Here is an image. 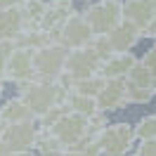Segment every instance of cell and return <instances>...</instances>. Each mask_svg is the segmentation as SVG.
<instances>
[{
    "mask_svg": "<svg viewBox=\"0 0 156 156\" xmlns=\"http://www.w3.org/2000/svg\"><path fill=\"white\" fill-rule=\"evenodd\" d=\"M40 130H43V126L38 123V118H29V121H21V123H12L0 133L7 140L12 156H24L36 149Z\"/></svg>",
    "mask_w": 156,
    "mask_h": 156,
    "instance_id": "obj_4",
    "label": "cell"
},
{
    "mask_svg": "<svg viewBox=\"0 0 156 156\" xmlns=\"http://www.w3.org/2000/svg\"><path fill=\"white\" fill-rule=\"evenodd\" d=\"M83 14H85L92 33H109L116 24L123 21V2L95 0L92 5H88V10H83Z\"/></svg>",
    "mask_w": 156,
    "mask_h": 156,
    "instance_id": "obj_5",
    "label": "cell"
},
{
    "mask_svg": "<svg viewBox=\"0 0 156 156\" xmlns=\"http://www.w3.org/2000/svg\"><path fill=\"white\" fill-rule=\"evenodd\" d=\"M0 156H12L10 144H7V140H5V135H2V133H0Z\"/></svg>",
    "mask_w": 156,
    "mask_h": 156,
    "instance_id": "obj_30",
    "label": "cell"
},
{
    "mask_svg": "<svg viewBox=\"0 0 156 156\" xmlns=\"http://www.w3.org/2000/svg\"><path fill=\"white\" fill-rule=\"evenodd\" d=\"M114 2H123V0H114Z\"/></svg>",
    "mask_w": 156,
    "mask_h": 156,
    "instance_id": "obj_36",
    "label": "cell"
},
{
    "mask_svg": "<svg viewBox=\"0 0 156 156\" xmlns=\"http://www.w3.org/2000/svg\"><path fill=\"white\" fill-rule=\"evenodd\" d=\"M85 2H95V0H85Z\"/></svg>",
    "mask_w": 156,
    "mask_h": 156,
    "instance_id": "obj_37",
    "label": "cell"
},
{
    "mask_svg": "<svg viewBox=\"0 0 156 156\" xmlns=\"http://www.w3.org/2000/svg\"><path fill=\"white\" fill-rule=\"evenodd\" d=\"M107 38H109V43H111L114 52H128V50H133L140 40L144 38V33H142V29L135 26L133 21L123 19L121 24H116V26L107 33Z\"/></svg>",
    "mask_w": 156,
    "mask_h": 156,
    "instance_id": "obj_12",
    "label": "cell"
},
{
    "mask_svg": "<svg viewBox=\"0 0 156 156\" xmlns=\"http://www.w3.org/2000/svg\"><path fill=\"white\" fill-rule=\"evenodd\" d=\"M107 126H109V111L97 109L95 114H90V116H88V133H90V135L97 137V133H99V130H104Z\"/></svg>",
    "mask_w": 156,
    "mask_h": 156,
    "instance_id": "obj_26",
    "label": "cell"
},
{
    "mask_svg": "<svg viewBox=\"0 0 156 156\" xmlns=\"http://www.w3.org/2000/svg\"><path fill=\"white\" fill-rule=\"evenodd\" d=\"M48 43H52V38H50L48 31H43V29H24L14 38V45L24 48V50H38L43 45H48Z\"/></svg>",
    "mask_w": 156,
    "mask_h": 156,
    "instance_id": "obj_19",
    "label": "cell"
},
{
    "mask_svg": "<svg viewBox=\"0 0 156 156\" xmlns=\"http://www.w3.org/2000/svg\"><path fill=\"white\" fill-rule=\"evenodd\" d=\"M137 133L130 123H109L104 130L97 133V144L102 156H126L135 144Z\"/></svg>",
    "mask_w": 156,
    "mask_h": 156,
    "instance_id": "obj_2",
    "label": "cell"
},
{
    "mask_svg": "<svg viewBox=\"0 0 156 156\" xmlns=\"http://www.w3.org/2000/svg\"><path fill=\"white\" fill-rule=\"evenodd\" d=\"M154 92H156V80H154Z\"/></svg>",
    "mask_w": 156,
    "mask_h": 156,
    "instance_id": "obj_35",
    "label": "cell"
},
{
    "mask_svg": "<svg viewBox=\"0 0 156 156\" xmlns=\"http://www.w3.org/2000/svg\"><path fill=\"white\" fill-rule=\"evenodd\" d=\"M97 107L102 111H118V109L128 107V97H126V78H107L104 85L99 90L97 97Z\"/></svg>",
    "mask_w": 156,
    "mask_h": 156,
    "instance_id": "obj_10",
    "label": "cell"
},
{
    "mask_svg": "<svg viewBox=\"0 0 156 156\" xmlns=\"http://www.w3.org/2000/svg\"><path fill=\"white\" fill-rule=\"evenodd\" d=\"M126 156H140V154H126Z\"/></svg>",
    "mask_w": 156,
    "mask_h": 156,
    "instance_id": "obj_34",
    "label": "cell"
},
{
    "mask_svg": "<svg viewBox=\"0 0 156 156\" xmlns=\"http://www.w3.org/2000/svg\"><path fill=\"white\" fill-rule=\"evenodd\" d=\"M64 107L69 111H76L80 116H90V114H95L97 111V99L90 97V95H80L76 90H69L66 92V99H64Z\"/></svg>",
    "mask_w": 156,
    "mask_h": 156,
    "instance_id": "obj_18",
    "label": "cell"
},
{
    "mask_svg": "<svg viewBox=\"0 0 156 156\" xmlns=\"http://www.w3.org/2000/svg\"><path fill=\"white\" fill-rule=\"evenodd\" d=\"M88 45L95 50V52H97V57H99V59L109 57V55L114 52V48H111V43H109V38H107V33H95V36L90 38Z\"/></svg>",
    "mask_w": 156,
    "mask_h": 156,
    "instance_id": "obj_24",
    "label": "cell"
},
{
    "mask_svg": "<svg viewBox=\"0 0 156 156\" xmlns=\"http://www.w3.org/2000/svg\"><path fill=\"white\" fill-rule=\"evenodd\" d=\"M14 40H5L0 38V76H2V71H5V64H7V59H10V55L14 52Z\"/></svg>",
    "mask_w": 156,
    "mask_h": 156,
    "instance_id": "obj_27",
    "label": "cell"
},
{
    "mask_svg": "<svg viewBox=\"0 0 156 156\" xmlns=\"http://www.w3.org/2000/svg\"><path fill=\"white\" fill-rule=\"evenodd\" d=\"M66 92L69 88L59 85L57 80H45V78H38V76H33L31 80L19 85V97L26 102V107L33 111L36 118L55 104H64Z\"/></svg>",
    "mask_w": 156,
    "mask_h": 156,
    "instance_id": "obj_1",
    "label": "cell"
},
{
    "mask_svg": "<svg viewBox=\"0 0 156 156\" xmlns=\"http://www.w3.org/2000/svg\"><path fill=\"white\" fill-rule=\"evenodd\" d=\"M142 64H144V66L151 71V76L156 78V45H151V48L144 52V57H142Z\"/></svg>",
    "mask_w": 156,
    "mask_h": 156,
    "instance_id": "obj_29",
    "label": "cell"
},
{
    "mask_svg": "<svg viewBox=\"0 0 156 156\" xmlns=\"http://www.w3.org/2000/svg\"><path fill=\"white\" fill-rule=\"evenodd\" d=\"M104 80H107V78H102L99 73H95V76H88V78H80V80H76L71 90H76V92H80V95L97 97L99 90H102V85H104Z\"/></svg>",
    "mask_w": 156,
    "mask_h": 156,
    "instance_id": "obj_22",
    "label": "cell"
},
{
    "mask_svg": "<svg viewBox=\"0 0 156 156\" xmlns=\"http://www.w3.org/2000/svg\"><path fill=\"white\" fill-rule=\"evenodd\" d=\"M123 19L133 21L144 33L156 19V0H123Z\"/></svg>",
    "mask_w": 156,
    "mask_h": 156,
    "instance_id": "obj_14",
    "label": "cell"
},
{
    "mask_svg": "<svg viewBox=\"0 0 156 156\" xmlns=\"http://www.w3.org/2000/svg\"><path fill=\"white\" fill-rule=\"evenodd\" d=\"M92 36H95V33H92V29H90L85 14L76 10L66 21H64V26L52 36V40H55V43H62V45H66L69 50H73V48H83V45H88Z\"/></svg>",
    "mask_w": 156,
    "mask_h": 156,
    "instance_id": "obj_6",
    "label": "cell"
},
{
    "mask_svg": "<svg viewBox=\"0 0 156 156\" xmlns=\"http://www.w3.org/2000/svg\"><path fill=\"white\" fill-rule=\"evenodd\" d=\"M135 64H137V57L130 50L128 52H111L109 57H104L99 62L97 73L102 78H126Z\"/></svg>",
    "mask_w": 156,
    "mask_h": 156,
    "instance_id": "obj_13",
    "label": "cell"
},
{
    "mask_svg": "<svg viewBox=\"0 0 156 156\" xmlns=\"http://www.w3.org/2000/svg\"><path fill=\"white\" fill-rule=\"evenodd\" d=\"M24 0H0V10H7V7H14V5H21Z\"/></svg>",
    "mask_w": 156,
    "mask_h": 156,
    "instance_id": "obj_31",
    "label": "cell"
},
{
    "mask_svg": "<svg viewBox=\"0 0 156 156\" xmlns=\"http://www.w3.org/2000/svg\"><path fill=\"white\" fill-rule=\"evenodd\" d=\"M69 57V48L62 43H48L43 48L33 50V69H36V76L45 78V80H57L64 71Z\"/></svg>",
    "mask_w": 156,
    "mask_h": 156,
    "instance_id": "obj_3",
    "label": "cell"
},
{
    "mask_svg": "<svg viewBox=\"0 0 156 156\" xmlns=\"http://www.w3.org/2000/svg\"><path fill=\"white\" fill-rule=\"evenodd\" d=\"M48 130L52 135H57L66 147L90 135L88 133V116H80L76 111H66V114L59 118L52 128H48Z\"/></svg>",
    "mask_w": 156,
    "mask_h": 156,
    "instance_id": "obj_9",
    "label": "cell"
},
{
    "mask_svg": "<svg viewBox=\"0 0 156 156\" xmlns=\"http://www.w3.org/2000/svg\"><path fill=\"white\" fill-rule=\"evenodd\" d=\"M36 76V69H33V50H24V48H14V52L10 55L7 64H5V71H2V78L7 83H14V85H21Z\"/></svg>",
    "mask_w": 156,
    "mask_h": 156,
    "instance_id": "obj_8",
    "label": "cell"
},
{
    "mask_svg": "<svg viewBox=\"0 0 156 156\" xmlns=\"http://www.w3.org/2000/svg\"><path fill=\"white\" fill-rule=\"evenodd\" d=\"M24 156H26V154H24Z\"/></svg>",
    "mask_w": 156,
    "mask_h": 156,
    "instance_id": "obj_38",
    "label": "cell"
},
{
    "mask_svg": "<svg viewBox=\"0 0 156 156\" xmlns=\"http://www.w3.org/2000/svg\"><path fill=\"white\" fill-rule=\"evenodd\" d=\"M26 156H40V154H26Z\"/></svg>",
    "mask_w": 156,
    "mask_h": 156,
    "instance_id": "obj_33",
    "label": "cell"
},
{
    "mask_svg": "<svg viewBox=\"0 0 156 156\" xmlns=\"http://www.w3.org/2000/svg\"><path fill=\"white\" fill-rule=\"evenodd\" d=\"M24 31V14H21V5L0 10V38L14 40Z\"/></svg>",
    "mask_w": 156,
    "mask_h": 156,
    "instance_id": "obj_16",
    "label": "cell"
},
{
    "mask_svg": "<svg viewBox=\"0 0 156 156\" xmlns=\"http://www.w3.org/2000/svg\"><path fill=\"white\" fill-rule=\"evenodd\" d=\"M29 118H36L33 111L26 107V102L17 95L14 99H7L0 104V130H5L12 123H21V121H29Z\"/></svg>",
    "mask_w": 156,
    "mask_h": 156,
    "instance_id": "obj_15",
    "label": "cell"
},
{
    "mask_svg": "<svg viewBox=\"0 0 156 156\" xmlns=\"http://www.w3.org/2000/svg\"><path fill=\"white\" fill-rule=\"evenodd\" d=\"M73 12H76L73 0H50L48 7H45V14H43V21H40V29L48 31L50 38H52Z\"/></svg>",
    "mask_w": 156,
    "mask_h": 156,
    "instance_id": "obj_11",
    "label": "cell"
},
{
    "mask_svg": "<svg viewBox=\"0 0 156 156\" xmlns=\"http://www.w3.org/2000/svg\"><path fill=\"white\" fill-rule=\"evenodd\" d=\"M66 156H102L99 144H97V137L88 135V137H83V140H78V142H73V144H69Z\"/></svg>",
    "mask_w": 156,
    "mask_h": 156,
    "instance_id": "obj_21",
    "label": "cell"
},
{
    "mask_svg": "<svg viewBox=\"0 0 156 156\" xmlns=\"http://www.w3.org/2000/svg\"><path fill=\"white\" fill-rule=\"evenodd\" d=\"M137 140H149V137H156V114H149V116L140 118L135 126Z\"/></svg>",
    "mask_w": 156,
    "mask_h": 156,
    "instance_id": "obj_23",
    "label": "cell"
},
{
    "mask_svg": "<svg viewBox=\"0 0 156 156\" xmlns=\"http://www.w3.org/2000/svg\"><path fill=\"white\" fill-rule=\"evenodd\" d=\"M36 154L40 156H66V144L59 140L57 135H52L48 128H43L36 142Z\"/></svg>",
    "mask_w": 156,
    "mask_h": 156,
    "instance_id": "obj_17",
    "label": "cell"
},
{
    "mask_svg": "<svg viewBox=\"0 0 156 156\" xmlns=\"http://www.w3.org/2000/svg\"><path fill=\"white\" fill-rule=\"evenodd\" d=\"M99 62L102 59L97 57V52L90 48V45H83V48H73L69 50V57H66V64H64V71L73 83L80 80V78H88V76H95L99 69Z\"/></svg>",
    "mask_w": 156,
    "mask_h": 156,
    "instance_id": "obj_7",
    "label": "cell"
},
{
    "mask_svg": "<svg viewBox=\"0 0 156 156\" xmlns=\"http://www.w3.org/2000/svg\"><path fill=\"white\" fill-rule=\"evenodd\" d=\"M66 111H69V109L64 107V104H55V107H50L45 114H40V116H38V123H40L43 128H52L59 118L66 114Z\"/></svg>",
    "mask_w": 156,
    "mask_h": 156,
    "instance_id": "obj_25",
    "label": "cell"
},
{
    "mask_svg": "<svg viewBox=\"0 0 156 156\" xmlns=\"http://www.w3.org/2000/svg\"><path fill=\"white\" fill-rule=\"evenodd\" d=\"M5 83H7V80L0 76V99H2V90H5Z\"/></svg>",
    "mask_w": 156,
    "mask_h": 156,
    "instance_id": "obj_32",
    "label": "cell"
},
{
    "mask_svg": "<svg viewBox=\"0 0 156 156\" xmlns=\"http://www.w3.org/2000/svg\"><path fill=\"white\" fill-rule=\"evenodd\" d=\"M137 154H140V156H156V137L140 140V144H137Z\"/></svg>",
    "mask_w": 156,
    "mask_h": 156,
    "instance_id": "obj_28",
    "label": "cell"
},
{
    "mask_svg": "<svg viewBox=\"0 0 156 156\" xmlns=\"http://www.w3.org/2000/svg\"><path fill=\"white\" fill-rule=\"evenodd\" d=\"M45 7H48L45 0H24V2H21L24 29H40V21H43Z\"/></svg>",
    "mask_w": 156,
    "mask_h": 156,
    "instance_id": "obj_20",
    "label": "cell"
}]
</instances>
